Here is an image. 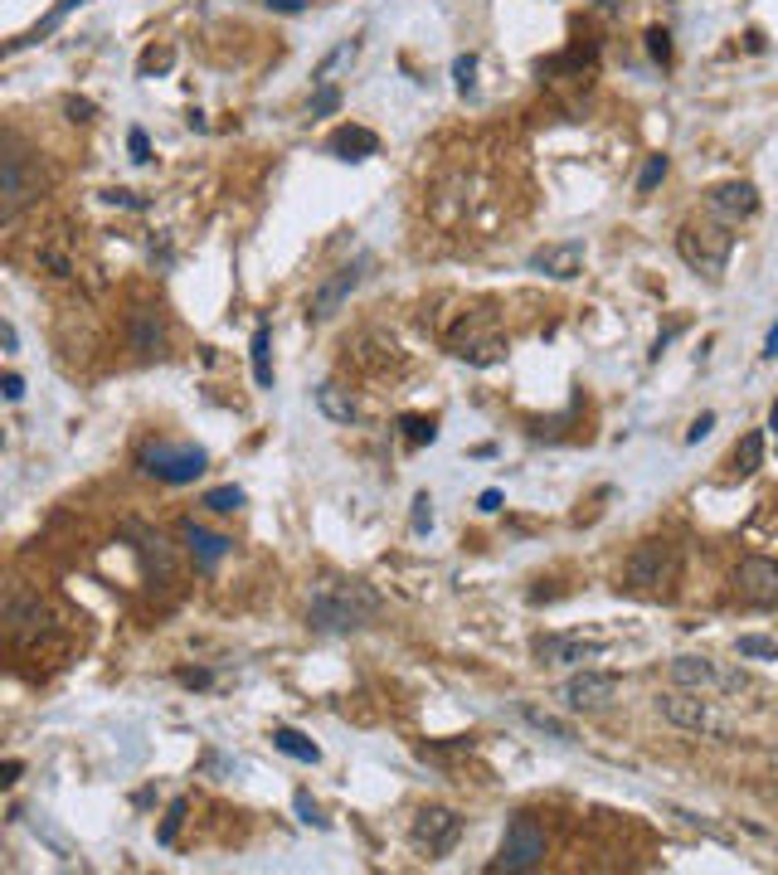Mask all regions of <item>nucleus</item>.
Instances as JSON below:
<instances>
[{"mask_svg":"<svg viewBox=\"0 0 778 875\" xmlns=\"http://www.w3.org/2000/svg\"><path fill=\"white\" fill-rule=\"evenodd\" d=\"M735 594L754 603V608H778V564L764 554H749L735 570Z\"/></svg>","mask_w":778,"mask_h":875,"instance_id":"nucleus-13","label":"nucleus"},{"mask_svg":"<svg viewBox=\"0 0 778 875\" xmlns=\"http://www.w3.org/2000/svg\"><path fill=\"white\" fill-rule=\"evenodd\" d=\"M0 341H6V355L20 351V331H15V322H0Z\"/></svg>","mask_w":778,"mask_h":875,"instance_id":"nucleus-48","label":"nucleus"},{"mask_svg":"<svg viewBox=\"0 0 778 875\" xmlns=\"http://www.w3.org/2000/svg\"><path fill=\"white\" fill-rule=\"evenodd\" d=\"M326 152L340 156V162H370L375 152H380V137H375L370 127H336L332 137H326Z\"/></svg>","mask_w":778,"mask_h":875,"instance_id":"nucleus-21","label":"nucleus"},{"mask_svg":"<svg viewBox=\"0 0 778 875\" xmlns=\"http://www.w3.org/2000/svg\"><path fill=\"white\" fill-rule=\"evenodd\" d=\"M137 467L146 477H156V482L186 487L210 467V452L195 448V442H146V448L137 452Z\"/></svg>","mask_w":778,"mask_h":875,"instance_id":"nucleus-5","label":"nucleus"},{"mask_svg":"<svg viewBox=\"0 0 778 875\" xmlns=\"http://www.w3.org/2000/svg\"><path fill=\"white\" fill-rule=\"evenodd\" d=\"M739 657L778 662V643H769V637H759V633H745V637H739Z\"/></svg>","mask_w":778,"mask_h":875,"instance_id":"nucleus-34","label":"nucleus"},{"mask_svg":"<svg viewBox=\"0 0 778 875\" xmlns=\"http://www.w3.org/2000/svg\"><path fill=\"white\" fill-rule=\"evenodd\" d=\"M623 691V681H618L613 671H589L584 667L579 676H569L565 681V706L569 710H608Z\"/></svg>","mask_w":778,"mask_h":875,"instance_id":"nucleus-14","label":"nucleus"},{"mask_svg":"<svg viewBox=\"0 0 778 875\" xmlns=\"http://www.w3.org/2000/svg\"><path fill=\"white\" fill-rule=\"evenodd\" d=\"M360 278H365V263H346V268H336V273L312 292V302H307V322H332L340 306L350 302V292L360 288Z\"/></svg>","mask_w":778,"mask_h":875,"instance_id":"nucleus-15","label":"nucleus"},{"mask_svg":"<svg viewBox=\"0 0 778 875\" xmlns=\"http://www.w3.org/2000/svg\"><path fill=\"white\" fill-rule=\"evenodd\" d=\"M40 185H44L40 162L6 132V142H0V219L10 225V219L40 195Z\"/></svg>","mask_w":778,"mask_h":875,"instance_id":"nucleus-3","label":"nucleus"},{"mask_svg":"<svg viewBox=\"0 0 778 875\" xmlns=\"http://www.w3.org/2000/svg\"><path fill=\"white\" fill-rule=\"evenodd\" d=\"M20 773H24V763L20 759H6V763H0V788H15Z\"/></svg>","mask_w":778,"mask_h":875,"instance_id":"nucleus-44","label":"nucleus"},{"mask_svg":"<svg viewBox=\"0 0 778 875\" xmlns=\"http://www.w3.org/2000/svg\"><path fill=\"white\" fill-rule=\"evenodd\" d=\"M462 836V817L453 808H423L419 817H413V846H419L423 856H448L458 846Z\"/></svg>","mask_w":778,"mask_h":875,"instance_id":"nucleus-12","label":"nucleus"},{"mask_svg":"<svg viewBox=\"0 0 778 875\" xmlns=\"http://www.w3.org/2000/svg\"><path fill=\"white\" fill-rule=\"evenodd\" d=\"M292 808H297V817L307 822V827H316V832H326V827H332V822L322 817V808L312 803V793H307V788H297V793H292Z\"/></svg>","mask_w":778,"mask_h":875,"instance_id":"nucleus-31","label":"nucleus"},{"mask_svg":"<svg viewBox=\"0 0 778 875\" xmlns=\"http://www.w3.org/2000/svg\"><path fill=\"white\" fill-rule=\"evenodd\" d=\"M316 409L332 418V424H356V418H360L356 399H350V389H340V385H322V389H316Z\"/></svg>","mask_w":778,"mask_h":875,"instance_id":"nucleus-24","label":"nucleus"},{"mask_svg":"<svg viewBox=\"0 0 778 875\" xmlns=\"http://www.w3.org/2000/svg\"><path fill=\"white\" fill-rule=\"evenodd\" d=\"M764 462V434H745L735 442V477H754Z\"/></svg>","mask_w":778,"mask_h":875,"instance_id":"nucleus-27","label":"nucleus"},{"mask_svg":"<svg viewBox=\"0 0 778 875\" xmlns=\"http://www.w3.org/2000/svg\"><path fill=\"white\" fill-rule=\"evenodd\" d=\"M49 623H54V613H49V603L40 594H30V588H10V594H6L10 637H40Z\"/></svg>","mask_w":778,"mask_h":875,"instance_id":"nucleus-16","label":"nucleus"},{"mask_svg":"<svg viewBox=\"0 0 778 875\" xmlns=\"http://www.w3.org/2000/svg\"><path fill=\"white\" fill-rule=\"evenodd\" d=\"M186 812H190V803H186V798H176V803L166 808V822H161V832H156V842H161V846L176 842V832H180V822H186Z\"/></svg>","mask_w":778,"mask_h":875,"instance_id":"nucleus-32","label":"nucleus"},{"mask_svg":"<svg viewBox=\"0 0 778 875\" xmlns=\"http://www.w3.org/2000/svg\"><path fill=\"white\" fill-rule=\"evenodd\" d=\"M78 6H83V0H59V6H54V10H49V15H44L40 24H34V30H30V34H20V40H10V44H6V54H15V49H24V44H34V40H40V34H49V30H54V24H59V20H64V15H69V10H78Z\"/></svg>","mask_w":778,"mask_h":875,"instance_id":"nucleus-28","label":"nucleus"},{"mask_svg":"<svg viewBox=\"0 0 778 875\" xmlns=\"http://www.w3.org/2000/svg\"><path fill=\"white\" fill-rule=\"evenodd\" d=\"M448 351L458 355V361H467L472 369H492L506 361V336L496 331L492 316H462L453 326V336H448Z\"/></svg>","mask_w":778,"mask_h":875,"instance_id":"nucleus-7","label":"nucleus"},{"mask_svg":"<svg viewBox=\"0 0 778 875\" xmlns=\"http://www.w3.org/2000/svg\"><path fill=\"white\" fill-rule=\"evenodd\" d=\"M170 64H176V49H170V44H161V49H146V54H141V79H151V73H166Z\"/></svg>","mask_w":778,"mask_h":875,"instance_id":"nucleus-33","label":"nucleus"},{"mask_svg":"<svg viewBox=\"0 0 778 875\" xmlns=\"http://www.w3.org/2000/svg\"><path fill=\"white\" fill-rule=\"evenodd\" d=\"M628 588L642 598H672L676 594V579H681V554L672 540H642L638 550L628 554Z\"/></svg>","mask_w":778,"mask_h":875,"instance_id":"nucleus-2","label":"nucleus"},{"mask_svg":"<svg viewBox=\"0 0 778 875\" xmlns=\"http://www.w3.org/2000/svg\"><path fill=\"white\" fill-rule=\"evenodd\" d=\"M656 710H662V720H672L676 730H691V735H725V720L721 710L705 700V691H686V686H676V691L656 696Z\"/></svg>","mask_w":778,"mask_h":875,"instance_id":"nucleus-8","label":"nucleus"},{"mask_svg":"<svg viewBox=\"0 0 778 875\" xmlns=\"http://www.w3.org/2000/svg\"><path fill=\"white\" fill-rule=\"evenodd\" d=\"M127 146H132V162H151V142H146V132H141V127H132Z\"/></svg>","mask_w":778,"mask_h":875,"instance_id":"nucleus-41","label":"nucleus"},{"mask_svg":"<svg viewBox=\"0 0 778 875\" xmlns=\"http://www.w3.org/2000/svg\"><path fill=\"white\" fill-rule=\"evenodd\" d=\"M769 428H774V434H778V404H774V414H769Z\"/></svg>","mask_w":778,"mask_h":875,"instance_id":"nucleus-51","label":"nucleus"},{"mask_svg":"<svg viewBox=\"0 0 778 875\" xmlns=\"http://www.w3.org/2000/svg\"><path fill=\"white\" fill-rule=\"evenodd\" d=\"M662 180H666V156H648V166H642V176H638V195L656 190Z\"/></svg>","mask_w":778,"mask_h":875,"instance_id":"nucleus-37","label":"nucleus"},{"mask_svg":"<svg viewBox=\"0 0 778 875\" xmlns=\"http://www.w3.org/2000/svg\"><path fill=\"white\" fill-rule=\"evenodd\" d=\"M530 268L555 282H569L584 268V243L579 239H565V243H545V249L530 253Z\"/></svg>","mask_w":778,"mask_h":875,"instance_id":"nucleus-19","label":"nucleus"},{"mask_svg":"<svg viewBox=\"0 0 778 875\" xmlns=\"http://www.w3.org/2000/svg\"><path fill=\"white\" fill-rule=\"evenodd\" d=\"M127 341L137 355H161L166 351V316L156 312V306H132L127 312Z\"/></svg>","mask_w":778,"mask_h":875,"instance_id":"nucleus-18","label":"nucleus"},{"mask_svg":"<svg viewBox=\"0 0 778 875\" xmlns=\"http://www.w3.org/2000/svg\"><path fill=\"white\" fill-rule=\"evenodd\" d=\"M0 394H6L10 404H20V399H24V379L15 375V369H6V379H0Z\"/></svg>","mask_w":778,"mask_h":875,"instance_id":"nucleus-42","label":"nucleus"},{"mask_svg":"<svg viewBox=\"0 0 778 875\" xmlns=\"http://www.w3.org/2000/svg\"><path fill=\"white\" fill-rule=\"evenodd\" d=\"M200 507H210L214 515H234V511L243 507V491H239V487H210Z\"/></svg>","mask_w":778,"mask_h":875,"instance_id":"nucleus-29","label":"nucleus"},{"mask_svg":"<svg viewBox=\"0 0 778 875\" xmlns=\"http://www.w3.org/2000/svg\"><path fill=\"white\" fill-rule=\"evenodd\" d=\"M380 613V594L360 579H322L307 603V623L316 633H360Z\"/></svg>","mask_w":778,"mask_h":875,"instance_id":"nucleus-1","label":"nucleus"},{"mask_svg":"<svg viewBox=\"0 0 778 875\" xmlns=\"http://www.w3.org/2000/svg\"><path fill=\"white\" fill-rule=\"evenodd\" d=\"M176 681H180V686H195V691H204V686L214 681V671H204V667L190 671V667H186V671H176Z\"/></svg>","mask_w":778,"mask_h":875,"instance_id":"nucleus-40","label":"nucleus"},{"mask_svg":"<svg viewBox=\"0 0 778 875\" xmlns=\"http://www.w3.org/2000/svg\"><path fill=\"white\" fill-rule=\"evenodd\" d=\"M356 54H360V40H340V44L332 49V54H326L322 64H316L312 83H316V88H322V83H332V79H336V69H346V64H350V59H356Z\"/></svg>","mask_w":778,"mask_h":875,"instance_id":"nucleus-26","label":"nucleus"},{"mask_svg":"<svg viewBox=\"0 0 778 875\" xmlns=\"http://www.w3.org/2000/svg\"><path fill=\"white\" fill-rule=\"evenodd\" d=\"M312 0H267V10H283V15H297V10H307Z\"/></svg>","mask_w":778,"mask_h":875,"instance_id":"nucleus-49","label":"nucleus"},{"mask_svg":"<svg viewBox=\"0 0 778 875\" xmlns=\"http://www.w3.org/2000/svg\"><path fill=\"white\" fill-rule=\"evenodd\" d=\"M249 361H253V379H259V389H273V331H267V322L253 326Z\"/></svg>","mask_w":778,"mask_h":875,"instance_id":"nucleus-23","label":"nucleus"},{"mask_svg":"<svg viewBox=\"0 0 778 875\" xmlns=\"http://www.w3.org/2000/svg\"><path fill=\"white\" fill-rule=\"evenodd\" d=\"M608 652L603 637H584V633H535L530 637V657L540 667H584V662H599Z\"/></svg>","mask_w":778,"mask_h":875,"instance_id":"nucleus-9","label":"nucleus"},{"mask_svg":"<svg viewBox=\"0 0 778 875\" xmlns=\"http://www.w3.org/2000/svg\"><path fill=\"white\" fill-rule=\"evenodd\" d=\"M64 113H69L73 122H88V117H93V103H88V97H69Z\"/></svg>","mask_w":778,"mask_h":875,"instance_id":"nucleus-43","label":"nucleus"},{"mask_svg":"<svg viewBox=\"0 0 778 875\" xmlns=\"http://www.w3.org/2000/svg\"><path fill=\"white\" fill-rule=\"evenodd\" d=\"M774 793H778V773H774Z\"/></svg>","mask_w":778,"mask_h":875,"instance_id":"nucleus-52","label":"nucleus"},{"mask_svg":"<svg viewBox=\"0 0 778 875\" xmlns=\"http://www.w3.org/2000/svg\"><path fill=\"white\" fill-rule=\"evenodd\" d=\"M103 200H113V205H127V209H146V200H141V195H132V190H107Z\"/></svg>","mask_w":778,"mask_h":875,"instance_id":"nucleus-46","label":"nucleus"},{"mask_svg":"<svg viewBox=\"0 0 778 875\" xmlns=\"http://www.w3.org/2000/svg\"><path fill=\"white\" fill-rule=\"evenodd\" d=\"M648 54L656 64H672V34L666 30H648Z\"/></svg>","mask_w":778,"mask_h":875,"instance_id":"nucleus-39","label":"nucleus"},{"mask_svg":"<svg viewBox=\"0 0 778 875\" xmlns=\"http://www.w3.org/2000/svg\"><path fill=\"white\" fill-rule=\"evenodd\" d=\"M409 525H413V535H429V530H433V501H429V491H419V497H413Z\"/></svg>","mask_w":778,"mask_h":875,"instance_id":"nucleus-36","label":"nucleus"},{"mask_svg":"<svg viewBox=\"0 0 778 875\" xmlns=\"http://www.w3.org/2000/svg\"><path fill=\"white\" fill-rule=\"evenodd\" d=\"M180 540H186V545H190L195 564H200L204 574H210V570H219V560H224V554L234 550V540H229V535H214V530H204V525H195V521H186V525H180Z\"/></svg>","mask_w":778,"mask_h":875,"instance_id":"nucleus-20","label":"nucleus"},{"mask_svg":"<svg viewBox=\"0 0 778 875\" xmlns=\"http://www.w3.org/2000/svg\"><path fill=\"white\" fill-rule=\"evenodd\" d=\"M729 249H735V233L729 225H686L676 233V253L686 268H696L711 282L725 278V263H729Z\"/></svg>","mask_w":778,"mask_h":875,"instance_id":"nucleus-4","label":"nucleus"},{"mask_svg":"<svg viewBox=\"0 0 778 875\" xmlns=\"http://www.w3.org/2000/svg\"><path fill=\"white\" fill-rule=\"evenodd\" d=\"M521 720L530 725V730H540V735H550V739H559V744H575V725L569 720H559V715H550V710H540V706H530V700H521Z\"/></svg>","mask_w":778,"mask_h":875,"instance_id":"nucleus-22","label":"nucleus"},{"mask_svg":"<svg viewBox=\"0 0 778 875\" xmlns=\"http://www.w3.org/2000/svg\"><path fill=\"white\" fill-rule=\"evenodd\" d=\"M336 107H340V88H336V83H322L316 97H312V117H332Z\"/></svg>","mask_w":778,"mask_h":875,"instance_id":"nucleus-38","label":"nucleus"},{"mask_svg":"<svg viewBox=\"0 0 778 875\" xmlns=\"http://www.w3.org/2000/svg\"><path fill=\"white\" fill-rule=\"evenodd\" d=\"M711 428H715V414H701V418H696V424H691V428H686V442H701L705 434H711Z\"/></svg>","mask_w":778,"mask_h":875,"instance_id":"nucleus-45","label":"nucleus"},{"mask_svg":"<svg viewBox=\"0 0 778 875\" xmlns=\"http://www.w3.org/2000/svg\"><path fill=\"white\" fill-rule=\"evenodd\" d=\"M705 209H711L721 225H739V219H749L754 209H759V190H754L749 180H729V185H715L711 195H705Z\"/></svg>","mask_w":778,"mask_h":875,"instance_id":"nucleus-17","label":"nucleus"},{"mask_svg":"<svg viewBox=\"0 0 778 875\" xmlns=\"http://www.w3.org/2000/svg\"><path fill=\"white\" fill-rule=\"evenodd\" d=\"M122 540H127V545L137 550V560L146 564V574H151V579H161V584H170V579H176V554H170V540H166L156 525H146V521H122Z\"/></svg>","mask_w":778,"mask_h":875,"instance_id":"nucleus-11","label":"nucleus"},{"mask_svg":"<svg viewBox=\"0 0 778 875\" xmlns=\"http://www.w3.org/2000/svg\"><path fill=\"white\" fill-rule=\"evenodd\" d=\"M273 744L283 749L287 759H302V763H322V749H316V744H312V739L302 735V730H292V725H277V730H273Z\"/></svg>","mask_w":778,"mask_h":875,"instance_id":"nucleus-25","label":"nucleus"},{"mask_svg":"<svg viewBox=\"0 0 778 875\" xmlns=\"http://www.w3.org/2000/svg\"><path fill=\"white\" fill-rule=\"evenodd\" d=\"M472 73H477V54H458V59H453V79H458V93H462V97L477 88V79H472Z\"/></svg>","mask_w":778,"mask_h":875,"instance_id":"nucleus-35","label":"nucleus"},{"mask_svg":"<svg viewBox=\"0 0 778 875\" xmlns=\"http://www.w3.org/2000/svg\"><path fill=\"white\" fill-rule=\"evenodd\" d=\"M477 511H486V515H496V511H502V491H496V487H486L482 497H477Z\"/></svg>","mask_w":778,"mask_h":875,"instance_id":"nucleus-47","label":"nucleus"},{"mask_svg":"<svg viewBox=\"0 0 778 875\" xmlns=\"http://www.w3.org/2000/svg\"><path fill=\"white\" fill-rule=\"evenodd\" d=\"M764 361H778V326H769V336H764Z\"/></svg>","mask_w":778,"mask_h":875,"instance_id":"nucleus-50","label":"nucleus"},{"mask_svg":"<svg viewBox=\"0 0 778 875\" xmlns=\"http://www.w3.org/2000/svg\"><path fill=\"white\" fill-rule=\"evenodd\" d=\"M672 681L686 686V691L711 696V691H745L749 676L735 671V667H721V662H711V657H676L672 662Z\"/></svg>","mask_w":778,"mask_h":875,"instance_id":"nucleus-10","label":"nucleus"},{"mask_svg":"<svg viewBox=\"0 0 778 875\" xmlns=\"http://www.w3.org/2000/svg\"><path fill=\"white\" fill-rule=\"evenodd\" d=\"M545 861V827L535 822V812H516L511 817V827H506V836H502V852H496V861L486 871L492 875H526V871H535Z\"/></svg>","mask_w":778,"mask_h":875,"instance_id":"nucleus-6","label":"nucleus"},{"mask_svg":"<svg viewBox=\"0 0 778 875\" xmlns=\"http://www.w3.org/2000/svg\"><path fill=\"white\" fill-rule=\"evenodd\" d=\"M399 428H404V438L413 442V448H423V442L438 438V424H433V418H419V414H404V418H399Z\"/></svg>","mask_w":778,"mask_h":875,"instance_id":"nucleus-30","label":"nucleus"}]
</instances>
